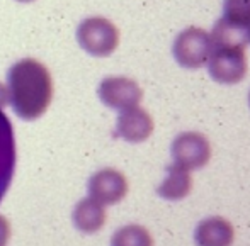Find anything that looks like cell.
Wrapping results in <instances>:
<instances>
[{
	"label": "cell",
	"instance_id": "9c48e42d",
	"mask_svg": "<svg viewBox=\"0 0 250 246\" xmlns=\"http://www.w3.org/2000/svg\"><path fill=\"white\" fill-rule=\"evenodd\" d=\"M233 240V226L230 221L220 216H211L203 219L194 231V241L198 246H231Z\"/></svg>",
	"mask_w": 250,
	"mask_h": 246
},
{
	"label": "cell",
	"instance_id": "e0dca14e",
	"mask_svg": "<svg viewBox=\"0 0 250 246\" xmlns=\"http://www.w3.org/2000/svg\"><path fill=\"white\" fill-rule=\"evenodd\" d=\"M16 2H34V0H16Z\"/></svg>",
	"mask_w": 250,
	"mask_h": 246
},
{
	"label": "cell",
	"instance_id": "3957f363",
	"mask_svg": "<svg viewBox=\"0 0 250 246\" xmlns=\"http://www.w3.org/2000/svg\"><path fill=\"white\" fill-rule=\"evenodd\" d=\"M213 51L211 36L201 27L184 29L172 44L175 61L186 70H198L204 66Z\"/></svg>",
	"mask_w": 250,
	"mask_h": 246
},
{
	"label": "cell",
	"instance_id": "4fadbf2b",
	"mask_svg": "<svg viewBox=\"0 0 250 246\" xmlns=\"http://www.w3.org/2000/svg\"><path fill=\"white\" fill-rule=\"evenodd\" d=\"M221 19L230 26L247 29L250 24V0H225Z\"/></svg>",
	"mask_w": 250,
	"mask_h": 246
},
{
	"label": "cell",
	"instance_id": "9a60e30c",
	"mask_svg": "<svg viewBox=\"0 0 250 246\" xmlns=\"http://www.w3.org/2000/svg\"><path fill=\"white\" fill-rule=\"evenodd\" d=\"M9 104V90L0 83V109H3Z\"/></svg>",
	"mask_w": 250,
	"mask_h": 246
},
{
	"label": "cell",
	"instance_id": "2e32d148",
	"mask_svg": "<svg viewBox=\"0 0 250 246\" xmlns=\"http://www.w3.org/2000/svg\"><path fill=\"white\" fill-rule=\"evenodd\" d=\"M245 38H247V43L250 44V24H249L247 29H245Z\"/></svg>",
	"mask_w": 250,
	"mask_h": 246
},
{
	"label": "cell",
	"instance_id": "52a82bcc",
	"mask_svg": "<svg viewBox=\"0 0 250 246\" xmlns=\"http://www.w3.org/2000/svg\"><path fill=\"white\" fill-rule=\"evenodd\" d=\"M153 119L145 109L131 107L121 111L116 124V134L128 143H143L153 132Z\"/></svg>",
	"mask_w": 250,
	"mask_h": 246
},
{
	"label": "cell",
	"instance_id": "8992f818",
	"mask_svg": "<svg viewBox=\"0 0 250 246\" xmlns=\"http://www.w3.org/2000/svg\"><path fill=\"white\" fill-rule=\"evenodd\" d=\"M89 194L104 206H114L128 194V180L121 171L114 168H104L90 177Z\"/></svg>",
	"mask_w": 250,
	"mask_h": 246
},
{
	"label": "cell",
	"instance_id": "6da1fadb",
	"mask_svg": "<svg viewBox=\"0 0 250 246\" xmlns=\"http://www.w3.org/2000/svg\"><path fill=\"white\" fill-rule=\"evenodd\" d=\"M53 98V80L38 59L24 58L9 70V100L24 121L41 117Z\"/></svg>",
	"mask_w": 250,
	"mask_h": 246
},
{
	"label": "cell",
	"instance_id": "ba28073f",
	"mask_svg": "<svg viewBox=\"0 0 250 246\" xmlns=\"http://www.w3.org/2000/svg\"><path fill=\"white\" fill-rule=\"evenodd\" d=\"M16 139L9 117L0 109V202L10 187L16 170Z\"/></svg>",
	"mask_w": 250,
	"mask_h": 246
},
{
	"label": "cell",
	"instance_id": "5b68a950",
	"mask_svg": "<svg viewBox=\"0 0 250 246\" xmlns=\"http://www.w3.org/2000/svg\"><path fill=\"white\" fill-rule=\"evenodd\" d=\"M99 98L102 104L116 111H126L140 105L143 90L131 78L126 76H107L99 85Z\"/></svg>",
	"mask_w": 250,
	"mask_h": 246
},
{
	"label": "cell",
	"instance_id": "5bb4252c",
	"mask_svg": "<svg viewBox=\"0 0 250 246\" xmlns=\"http://www.w3.org/2000/svg\"><path fill=\"white\" fill-rule=\"evenodd\" d=\"M10 238V224L3 216H0V246H5Z\"/></svg>",
	"mask_w": 250,
	"mask_h": 246
},
{
	"label": "cell",
	"instance_id": "30bf717a",
	"mask_svg": "<svg viewBox=\"0 0 250 246\" xmlns=\"http://www.w3.org/2000/svg\"><path fill=\"white\" fill-rule=\"evenodd\" d=\"M192 190V177L191 171L182 168L181 165H170L167 167V177L164 178L157 189V194L165 200H182Z\"/></svg>",
	"mask_w": 250,
	"mask_h": 246
},
{
	"label": "cell",
	"instance_id": "277c9868",
	"mask_svg": "<svg viewBox=\"0 0 250 246\" xmlns=\"http://www.w3.org/2000/svg\"><path fill=\"white\" fill-rule=\"evenodd\" d=\"M172 158L175 165L189 171L204 168L211 160L209 139L196 131L181 132L172 143Z\"/></svg>",
	"mask_w": 250,
	"mask_h": 246
},
{
	"label": "cell",
	"instance_id": "7a4b0ae2",
	"mask_svg": "<svg viewBox=\"0 0 250 246\" xmlns=\"http://www.w3.org/2000/svg\"><path fill=\"white\" fill-rule=\"evenodd\" d=\"M77 39L83 51L90 56L105 58L112 55L119 44V31L104 17H89L77 29Z\"/></svg>",
	"mask_w": 250,
	"mask_h": 246
},
{
	"label": "cell",
	"instance_id": "7c38bea8",
	"mask_svg": "<svg viewBox=\"0 0 250 246\" xmlns=\"http://www.w3.org/2000/svg\"><path fill=\"white\" fill-rule=\"evenodd\" d=\"M111 246H153V238L146 227L140 224H128L116 231Z\"/></svg>",
	"mask_w": 250,
	"mask_h": 246
},
{
	"label": "cell",
	"instance_id": "ac0fdd59",
	"mask_svg": "<svg viewBox=\"0 0 250 246\" xmlns=\"http://www.w3.org/2000/svg\"><path fill=\"white\" fill-rule=\"evenodd\" d=\"M249 105H250V92H249Z\"/></svg>",
	"mask_w": 250,
	"mask_h": 246
},
{
	"label": "cell",
	"instance_id": "8fae6325",
	"mask_svg": "<svg viewBox=\"0 0 250 246\" xmlns=\"http://www.w3.org/2000/svg\"><path fill=\"white\" fill-rule=\"evenodd\" d=\"M105 217L107 214H105L104 204L97 202L92 197L80 200L73 209V224L77 229L87 234L102 229V226L105 224Z\"/></svg>",
	"mask_w": 250,
	"mask_h": 246
}]
</instances>
